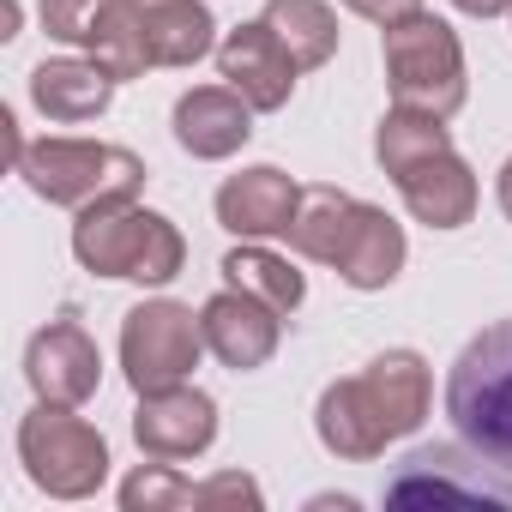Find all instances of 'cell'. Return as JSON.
<instances>
[{"label": "cell", "instance_id": "1", "mask_svg": "<svg viewBox=\"0 0 512 512\" xmlns=\"http://www.w3.org/2000/svg\"><path fill=\"white\" fill-rule=\"evenodd\" d=\"M73 253L97 278H127V284H169L187 260V241L163 211H145L133 199H103L79 211L73 223Z\"/></svg>", "mask_w": 512, "mask_h": 512}, {"label": "cell", "instance_id": "2", "mask_svg": "<svg viewBox=\"0 0 512 512\" xmlns=\"http://www.w3.org/2000/svg\"><path fill=\"white\" fill-rule=\"evenodd\" d=\"M446 416L470 452L512 476V320L476 332L446 374Z\"/></svg>", "mask_w": 512, "mask_h": 512}, {"label": "cell", "instance_id": "3", "mask_svg": "<svg viewBox=\"0 0 512 512\" xmlns=\"http://www.w3.org/2000/svg\"><path fill=\"white\" fill-rule=\"evenodd\" d=\"M380 55H386V85H392L398 109H422V115H440V121H452L464 109L470 79H464V49H458L446 19L410 13V19L386 25Z\"/></svg>", "mask_w": 512, "mask_h": 512}, {"label": "cell", "instance_id": "4", "mask_svg": "<svg viewBox=\"0 0 512 512\" xmlns=\"http://www.w3.org/2000/svg\"><path fill=\"white\" fill-rule=\"evenodd\" d=\"M19 175L37 199L67 205V211H91L103 199H133L145 187V163L127 145H103V139H37V145H25Z\"/></svg>", "mask_w": 512, "mask_h": 512}, {"label": "cell", "instance_id": "5", "mask_svg": "<svg viewBox=\"0 0 512 512\" xmlns=\"http://www.w3.org/2000/svg\"><path fill=\"white\" fill-rule=\"evenodd\" d=\"M19 458L31 470V482L55 500H85L103 488L109 476V446L103 434L73 416L67 404H37L25 422H19Z\"/></svg>", "mask_w": 512, "mask_h": 512}, {"label": "cell", "instance_id": "6", "mask_svg": "<svg viewBox=\"0 0 512 512\" xmlns=\"http://www.w3.org/2000/svg\"><path fill=\"white\" fill-rule=\"evenodd\" d=\"M199 350H205V326L181 302H139L121 320V368L139 398L187 386V374L199 368Z\"/></svg>", "mask_w": 512, "mask_h": 512}, {"label": "cell", "instance_id": "7", "mask_svg": "<svg viewBox=\"0 0 512 512\" xmlns=\"http://www.w3.org/2000/svg\"><path fill=\"white\" fill-rule=\"evenodd\" d=\"M392 506H500L512 512V482L506 470L494 476V464L470 446H416L398 476L386 482Z\"/></svg>", "mask_w": 512, "mask_h": 512}, {"label": "cell", "instance_id": "8", "mask_svg": "<svg viewBox=\"0 0 512 512\" xmlns=\"http://www.w3.org/2000/svg\"><path fill=\"white\" fill-rule=\"evenodd\" d=\"M25 380H31L37 404H67V410H79V404L97 392V380H103V356H97L91 332H85L73 314H61V320H49V326L31 338V350H25Z\"/></svg>", "mask_w": 512, "mask_h": 512}, {"label": "cell", "instance_id": "9", "mask_svg": "<svg viewBox=\"0 0 512 512\" xmlns=\"http://www.w3.org/2000/svg\"><path fill=\"white\" fill-rule=\"evenodd\" d=\"M217 73L229 79V91H241L260 115L284 109L290 91H296V55L278 43V31L266 19H253V25H235L223 43H217Z\"/></svg>", "mask_w": 512, "mask_h": 512}, {"label": "cell", "instance_id": "10", "mask_svg": "<svg viewBox=\"0 0 512 512\" xmlns=\"http://www.w3.org/2000/svg\"><path fill=\"white\" fill-rule=\"evenodd\" d=\"M133 440H139L145 458H163V464L199 458L217 440V404L205 392H193V386L145 392L139 398V416H133Z\"/></svg>", "mask_w": 512, "mask_h": 512}, {"label": "cell", "instance_id": "11", "mask_svg": "<svg viewBox=\"0 0 512 512\" xmlns=\"http://www.w3.org/2000/svg\"><path fill=\"white\" fill-rule=\"evenodd\" d=\"M199 326H205V350H211L223 368L247 374V368H266V362H272L278 332H284V314L266 308L260 296L223 290V296H211V302L199 308Z\"/></svg>", "mask_w": 512, "mask_h": 512}, {"label": "cell", "instance_id": "12", "mask_svg": "<svg viewBox=\"0 0 512 512\" xmlns=\"http://www.w3.org/2000/svg\"><path fill=\"white\" fill-rule=\"evenodd\" d=\"M296 205H302V187H296L284 169H272V163L241 169V175H229V181L217 187V223H223L229 235H241V241L290 235Z\"/></svg>", "mask_w": 512, "mask_h": 512}, {"label": "cell", "instance_id": "13", "mask_svg": "<svg viewBox=\"0 0 512 512\" xmlns=\"http://www.w3.org/2000/svg\"><path fill=\"white\" fill-rule=\"evenodd\" d=\"M314 428H320V440H326V452H338V458H380L398 434H392V416H386V404L374 398V386H368V374H350V380H332L326 392H320V416H314Z\"/></svg>", "mask_w": 512, "mask_h": 512}, {"label": "cell", "instance_id": "14", "mask_svg": "<svg viewBox=\"0 0 512 512\" xmlns=\"http://www.w3.org/2000/svg\"><path fill=\"white\" fill-rule=\"evenodd\" d=\"M392 181H398L410 217L428 223V229H458V223H470V211H476V175H470V163H464L452 145H440V151L404 163Z\"/></svg>", "mask_w": 512, "mask_h": 512}, {"label": "cell", "instance_id": "15", "mask_svg": "<svg viewBox=\"0 0 512 512\" xmlns=\"http://www.w3.org/2000/svg\"><path fill=\"white\" fill-rule=\"evenodd\" d=\"M253 139V103L229 85H199L175 103V145L199 163L235 157Z\"/></svg>", "mask_w": 512, "mask_h": 512}, {"label": "cell", "instance_id": "16", "mask_svg": "<svg viewBox=\"0 0 512 512\" xmlns=\"http://www.w3.org/2000/svg\"><path fill=\"white\" fill-rule=\"evenodd\" d=\"M332 272H338L350 290H386V284L404 272V229H398L380 205H362V199H356Z\"/></svg>", "mask_w": 512, "mask_h": 512}, {"label": "cell", "instance_id": "17", "mask_svg": "<svg viewBox=\"0 0 512 512\" xmlns=\"http://www.w3.org/2000/svg\"><path fill=\"white\" fill-rule=\"evenodd\" d=\"M115 85H121V79H115V73H103L91 55H85V61L61 55V61H43V67L31 73V103H37L49 121L79 127V121H97V115L109 109Z\"/></svg>", "mask_w": 512, "mask_h": 512}, {"label": "cell", "instance_id": "18", "mask_svg": "<svg viewBox=\"0 0 512 512\" xmlns=\"http://www.w3.org/2000/svg\"><path fill=\"white\" fill-rule=\"evenodd\" d=\"M229 500L260 506V482H253V476L187 482V476H175V464H163V458L121 482V506H127V512H163V506H229Z\"/></svg>", "mask_w": 512, "mask_h": 512}, {"label": "cell", "instance_id": "19", "mask_svg": "<svg viewBox=\"0 0 512 512\" xmlns=\"http://www.w3.org/2000/svg\"><path fill=\"white\" fill-rule=\"evenodd\" d=\"M79 49H85L103 73H115V79H139L145 67H157V61H151V37H145V13L133 7V0H103Z\"/></svg>", "mask_w": 512, "mask_h": 512}, {"label": "cell", "instance_id": "20", "mask_svg": "<svg viewBox=\"0 0 512 512\" xmlns=\"http://www.w3.org/2000/svg\"><path fill=\"white\" fill-rule=\"evenodd\" d=\"M362 374H368L374 398L386 404L392 434H398V440H404V434H416V428H422V416H428V362H422L416 350H386V356H374Z\"/></svg>", "mask_w": 512, "mask_h": 512}, {"label": "cell", "instance_id": "21", "mask_svg": "<svg viewBox=\"0 0 512 512\" xmlns=\"http://www.w3.org/2000/svg\"><path fill=\"white\" fill-rule=\"evenodd\" d=\"M211 13L199 7V0H169V7H151L145 13V37H151V61L157 67H193L217 49L211 37Z\"/></svg>", "mask_w": 512, "mask_h": 512}, {"label": "cell", "instance_id": "22", "mask_svg": "<svg viewBox=\"0 0 512 512\" xmlns=\"http://www.w3.org/2000/svg\"><path fill=\"white\" fill-rule=\"evenodd\" d=\"M266 25L278 31V43L296 55L302 73H314V67H326L338 55V19H332L326 0H272Z\"/></svg>", "mask_w": 512, "mask_h": 512}, {"label": "cell", "instance_id": "23", "mask_svg": "<svg viewBox=\"0 0 512 512\" xmlns=\"http://www.w3.org/2000/svg\"><path fill=\"white\" fill-rule=\"evenodd\" d=\"M223 278H229V290L260 296V302L278 308V314H296L302 296H308L302 272H296L290 260H278V253H266V247H235V253H223Z\"/></svg>", "mask_w": 512, "mask_h": 512}, {"label": "cell", "instance_id": "24", "mask_svg": "<svg viewBox=\"0 0 512 512\" xmlns=\"http://www.w3.org/2000/svg\"><path fill=\"white\" fill-rule=\"evenodd\" d=\"M350 211H356L350 193H338V187H302V205H296V223H290V247L302 253V260L332 266L338 260V241L350 229Z\"/></svg>", "mask_w": 512, "mask_h": 512}, {"label": "cell", "instance_id": "25", "mask_svg": "<svg viewBox=\"0 0 512 512\" xmlns=\"http://www.w3.org/2000/svg\"><path fill=\"white\" fill-rule=\"evenodd\" d=\"M97 7H103V0H43V31L61 37V43H85Z\"/></svg>", "mask_w": 512, "mask_h": 512}, {"label": "cell", "instance_id": "26", "mask_svg": "<svg viewBox=\"0 0 512 512\" xmlns=\"http://www.w3.org/2000/svg\"><path fill=\"white\" fill-rule=\"evenodd\" d=\"M344 7L356 13V19H368V25H398V19H410V13H422V0H344Z\"/></svg>", "mask_w": 512, "mask_h": 512}, {"label": "cell", "instance_id": "27", "mask_svg": "<svg viewBox=\"0 0 512 512\" xmlns=\"http://www.w3.org/2000/svg\"><path fill=\"white\" fill-rule=\"evenodd\" d=\"M452 7L470 19H494V13H512V0H452Z\"/></svg>", "mask_w": 512, "mask_h": 512}, {"label": "cell", "instance_id": "28", "mask_svg": "<svg viewBox=\"0 0 512 512\" xmlns=\"http://www.w3.org/2000/svg\"><path fill=\"white\" fill-rule=\"evenodd\" d=\"M494 193H500V211L512 217V157L500 163V181H494Z\"/></svg>", "mask_w": 512, "mask_h": 512}, {"label": "cell", "instance_id": "29", "mask_svg": "<svg viewBox=\"0 0 512 512\" xmlns=\"http://www.w3.org/2000/svg\"><path fill=\"white\" fill-rule=\"evenodd\" d=\"M0 37H19V0H7V7H0Z\"/></svg>", "mask_w": 512, "mask_h": 512}, {"label": "cell", "instance_id": "30", "mask_svg": "<svg viewBox=\"0 0 512 512\" xmlns=\"http://www.w3.org/2000/svg\"><path fill=\"white\" fill-rule=\"evenodd\" d=\"M133 7H139V13H151V7H169V0H133Z\"/></svg>", "mask_w": 512, "mask_h": 512}]
</instances>
